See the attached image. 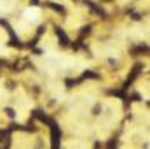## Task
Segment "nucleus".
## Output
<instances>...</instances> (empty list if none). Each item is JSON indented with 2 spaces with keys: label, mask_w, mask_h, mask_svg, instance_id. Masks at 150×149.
I'll return each mask as SVG.
<instances>
[{
  "label": "nucleus",
  "mask_w": 150,
  "mask_h": 149,
  "mask_svg": "<svg viewBox=\"0 0 150 149\" xmlns=\"http://www.w3.org/2000/svg\"><path fill=\"white\" fill-rule=\"evenodd\" d=\"M12 7H14V2L12 0H0V16L7 14Z\"/></svg>",
  "instance_id": "obj_2"
},
{
  "label": "nucleus",
  "mask_w": 150,
  "mask_h": 149,
  "mask_svg": "<svg viewBox=\"0 0 150 149\" xmlns=\"http://www.w3.org/2000/svg\"><path fill=\"white\" fill-rule=\"evenodd\" d=\"M42 18V14H40V9L38 7H28L26 11H25V14H23V19L26 21V23H37L38 19Z\"/></svg>",
  "instance_id": "obj_1"
},
{
  "label": "nucleus",
  "mask_w": 150,
  "mask_h": 149,
  "mask_svg": "<svg viewBox=\"0 0 150 149\" xmlns=\"http://www.w3.org/2000/svg\"><path fill=\"white\" fill-rule=\"evenodd\" d=\"M5 97H7V93H5V91H0V104H2V102L5 104Z\"/></svg>",
  "instance_id": "obj_3"
}]
</instances>
